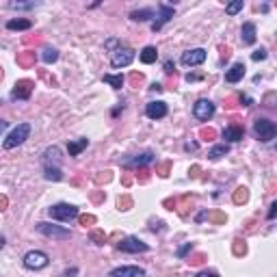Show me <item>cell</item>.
<instances>
[{
    "label": "cell",
    "mask_w": 277,
    "mask_h": 277,
    "mask_svg": "<svg viewBox=\"0 0 277 277\" xmlns=\"http://www.w3.org/2000/svg\"><path fill=\"white\" fill-rule=\"evenodd\" d=\"M254 134H256V138H258V141H262V143L273 141V138L277 136V126H275V122L266 120V117H258V120L254 122Z\"/></svg>",
    "instance_id": "6da1fadb"
},
{
    "label": "cell",
    "mask_w": 277,
    "mask_h": 277,
    "mask_svg": "<svg viewBox=\"0 0 277 277\" xmlns=\"http://www.w3.org/2000/svg\"><path fill=\"white\" fill-rule=\"evenodd\" d=\"M30 130H32L30 124H26V122L24 124H18V126L13 128L9 134H6V138L2 141V148L4 150H13V148H18V145H22L26 138L30 136Z\"/></svg>",
    "instance_id": "7a4b0ae2"
},
{
    "label": "cell",
    "mask_w": 277,
    "mask_h": 277,
    "mask_svg": "<svg viewBox=\"0 0 277 277\" xmlns=\"http://www.w3.org/2000/svg\"><path fill=\"white\" fill-rule=\"evenodd\" d=\"M48 214H50V219H54V221H72V219H76V216H78V208L74 206V204L61 202V204L50 206Z\"/></svg>",
    "instance_id": "3957f363"
},
{
    "label": "cell",
    "mask_w": 277,
    "mask_h": 277,
    "mask_svg": "<svg viewBox=\"0 0 277 277\" xmlns=\"http://www.w3.org/2000/svg\"><path fill=\"white\" fill-rule=\"evenodd\" d=\"M35 228H37L39 234L48 236V238H52V240H68L70 236H72V232H70L68 228L54 226V223H46V221H42V223H37Z\"/></svg>",
    "instance_id": "277c9868"
},
{
    "label": "cell",
    "mask_w": 277,
    "mask_h": 277,
    "mask_svg": "<svg viewBox=\"0 0 277 277\" xmlns=\"http://www.w3.org/2000/svg\"><path fill=\"white\" fill-rule=\"evenodd\" d=\"M154 160H156V154L152 150H148V152H141V154H132V156L122 158L120 164L126 169H136V167H148V164H152Z\"/></svg>",
    "instance_id": "5b68a950"
},
{
    "label": "cell",
    "mask_w": 277,
    "mask_h": 277,
    "mask_svg": "<svg viewBox=\"0 0 277 277\" xmlns=\"http://www.w3.org/2000/svg\"><path fill=\"white\" fill-rule=\"evenodd\" d=\"M24 266L30 268V271H42V268H46L50 264V256L46 252H39V249H32V252H28L22 258Z\"/></svg>",
    "instance_id": "8992f818"
},
{
    "label": "cell",
    "mask_w": 277,
    "mask_h": 277,
    "mask_svg": "<svg viewBox=\"0 0 277 277\" xmlns=\"http://www.w3.org/2000/svg\"><path fill=\"white\" fill-rule=\"evenodd\" d=\"M134 61V50L132 48H126V46H120L117 50L110 52V65L115 70H122V68H128L130 63Z\"/></svg>",
    "instance_id": "52a82bcc"
},
{
    "label": "cell",
    "mask_w": 277,
    "mask_h": 277,
    "mask_svg": "<svg viewBox=\"0 0 277 277\" xmlns=\"http://www.w3.org/2000/svg\"><path fill=\"white\" fill-rule=\"evenodd\" d=\"M117 249L124 254H145L150 252V245L143 242L141 238H136V236H126L124 240L117 242Z\"/></svg>",
    "instance_id": "ba28073f"
},
{
    "label": "cell",
    "mask_w": 277,
    "mask_h": 277,
    "mask_svg": "<svg viewBox=\"0 0 277 277\" xmlns=\"http://www.w3.org/2000/svg\"><path fill=\"white\" fill-rule=\"evenodd\" d=\"M214 104L206 100V98H202V100H197L193 104V117L195 120H200V122H210L214 117Z\"/></svg>",
    "instance_id": "9c48e42d"
},
{
    "label": "cell",
    "mask_w": 277,
    "mask_h": 277,
    "mask_svg": "<svg viewBox=\"0 0 277 277\" xmlns=\"http://www.w3.org/2000/svg\"><path fill=\"white\" fill-rule=\"evenodd\" d=\"M174 13H176V9H174V4H167V2H160L158 4V20H154L152 22V30H160L164 24L167 22H171V18H174Z\"/></svg>",
    "instance_id": "30bf717a"
},
{
    "label": "cell",
    "mask_w": 277,
    "mask_h": 277,
    "mask_svg": "<svg viewBox=\"0 0 277 277\" xmlns=\"http://www.w3.org/2000/svg\"><path fill=\"white\" fill-rule=\"evenodd\" d=\"M204 61H206V50L204 48L186 50V52H182V56H180V63L186 65V68H195V65H202Z\"/></svg>",
    "instance_id": "8fae6325"
},
{
    "label": "cell",
    "mask_w": 277,
    "mask_h": 277,
    "mask_svg": "<svg viewBox=\"0 0 277 277\" xmlns=\"http://www.w3.org/2000/svg\"><path fill=\"white\" fill-rule=\"evenodd\" d=\"M167 113H169V106L162 100H154L145 104V115L150 120H162V117H167Z\"/></svg>",
    "instance_id": "7c38bea8"
},
{
    "label": "cell",
    "mask_w": 277,
    "mask_h": 277,
    "mask_svg": "<svg viewBox=\"0 0 277 277\" xmlns=\"http://www.w3.org/2000/svg\"><path fill=\"white\" fill-rule=\"evenodd\" d=\"M32 91V82L30 80H20L11 91V100H28Z\"/></svg>",
    "instance_id": "4fadbf2b"
},
{
    "label": "cell",
    "mask_w": 277,
    "mask_h": 277,
    "mask_svg": "<svg viewBox=\"0 0 277 277\" xmlns=\"http://www.w3.org/2000/svg\"><path fill=\"white\" fill-rule=\"evenodd\" d=\"M108 277H145L141 266H117L108 273Z\"/></svg>",
    "instance_id": "5bb4252c"
},
{
    "label": "cell",
    "mask_w": 277,
    "mask_h": 277,
    "mask_svg": "<svg viewBox=\"0 0 277 277\" xmlns=\"http://www.w3.org/2000/svg\"><path fill=\"white\" fill-rule=\"evenodd\" d=\"M44 167H58V162H61V150L56 148V145H52L44 152Z\"/></svg>",
    "instance_id": "9a60e30c"
},
{
    "label": "cell",
    "mask_w": 277,
    "mask_h": 277,
    "mask_svg": "<svg viewBox=\"0 0 277 277\" xmlns=\"http://www.w3.org/2000/svg\"><path fill=\"white\" fill-rule=\"evenodd\" d=\"M245 63H234L232 68H230L228 72H226V82H230V84H234V82H238V80H242V76H245Z\"/></svg>",
    "instance_id": "2e32d148"
},
{
    "label": "cell",
    "mask_w": 277,
    "mask_h": 277,
    "mask_svg": "<svg viewBox=\"0 0 277 277\" xmlns=\"http://www.w3.org/2000/svg\"><path fill=\"white\" fill-rule=\"evenodd\" d=\"M256 24L254 22H245L242 24V28H240V42L242 46H254L256 44Z\"/></svg>",
    "instance_id": "e0dca14e"
},
{
    "label": "cell",
    "mask_w": 277,
    "mask_h": 277,
    "mask_svg": "<svg viewBox=\"0 0 277 277\" xmlns=\"http://www.w3.org/2000/svg\"><path fill=\"white\" fill-rule=\"evenodd\" d=\"M242 136H245V130H242V126H236V124H232V126H228L223 130V138H226L228 143H238V141H242Z\"/></svg>",
    "instance_id": "ac0fdd59"
},
{
    "label": "cell",
    "mask_w": 277,
    "mask_h": 277,
    "mask_svg": "<svg viewBox=\"0 0 277 277\" xmlns=\"http://www.w3.org/2000/svg\"><path fill=\"white\" fill-rule=\"evenodd\" d=\"M156 58H158V50H156V46H145V48L138 52V61L145 63V65H152V63H156Z\"/></svg>",
    "instance_id": "d6986e66"
},
{
    "label": "cell",
    "mask_w": 277,
    "mask_h": 277,
    "mask_svg": "<svg viewBox=\"0 0 277 277\" xmlns=\"http://www.w3.org/2000/svg\"><path fill=\"white\" fill-rule=\"evenodd\" d=\"M152 18H154V9H152V6L130 11V20H134V22H148V20H152Z\"/></svg>",
    "instance_id": "ffe728a7"
},
{
    "label": "cell",
    "mask_w": 277,
    "mask_h": 277,
    "mask_svg": "<svg viewBox=\"0 0 277 277\" xmlns=\"http://www.w3.org/2000/svg\"><path fill=\"white\" fill-rule=\"evenodd\" d=\"M6 28H9V30H30L32 22H30V20H24V18L9 20V22H6Z\"/></svg>",
    "instance_id": "44dd1931"
},
{
    "label": "cell",
    "mask_w": 277,
    "mask_h": 277,
    "mask_svg": "<svg viewBox=\"0 0 277 277\" xmlns=\"http://www.w3.org/2000/svg\"><path fill=\"white\" fill-rule=\"evenodd\" d=\"M230 154V145L228 143H221V145H214V148L208 150V158L210 160H219V158L228 156Z\"/></svg>",
    "instance_id": "7402d4cb"
},
{
    "label": "cell",
    "mask_w": 277,
    "mask_h": 277,
    "mask_svg": "<svg viewBox=\"0 0 277 277\" xmlns=\"http://www.w3.org/2000/svg\"><path fill=\"white\" fill-rule=\"evenodd\" d=\"M87 145H89V138H78V141H70V143H68L70 156H80V152L87 150Z\"/></svg>",
    "instance_id": "603a6c76"
},
{
    "label": "cell",
    "mask_w": 277,
    "mask_h": 277,
    "mask_svg": "<svg viewBox=\"0 0 277 277\" xmlns=\"http://www.w3.org/2000/svg\"><path fill=\"white\" fill-rule=\"evenodd\" d=\"M44 178L50 182H58L63 180V171L61 167H44Z\"/></svg>",
    "instance_id": "cb8c5ba5"
},
{
    "label": "cell",
    "mask_w": 277,
    "mask_h": 277,
    "mask_svg": "<svg viewBox=\"0 0 277 277\" xmlns=\"http://www.w3.org/2000/svg\"><path fill=\"white\" fill-rule=\"evenodd\" d=\"M102 80L108 82L113 89H122V87H124V76H122V74H117V76H115V74H104Z\"/></svg>",
    "instance_id": "d4e9b609"
},
{
    "label": "cell",
    "mask_w": 277,
    "mask_h": 277,
    "mask_svg": "<svg viewBox=\"0 0 277 277\" xmlns=\"http://www.w3.org/2000/svg\"><path fill=\"white\" fill-rule=\"evenodd\" d=\"M56 58H58V50L56 48H44V52H42V61L44 63H54L56 61Z\"/></svg>",
    "instance_id": "484cf974"
},
{
    "label": "cell",
    "mask_w": 277,
    "mask_h": 277,
    "mask_svg": "<svg viewBox=\"0 0 277 277\" xmlns=\"http://www.w3.org/2000/svg\"><path fill=\"white\" fill-rule=\"evenodd\" d=\"M242 6H245V2H242V0H234V2H230L226 6V13H228V16H236L238 11H242Z\"/></svg>",
    "instance_id": "4316f807"
},
{
    "label": "cell",
    "mask_w": 277,
    "mask_h": 277,
    "mask_svg": "<svg viewBox=\"0 0 277 277\" xmlns=\"http://www.w3.org/2000/svg\"><path fill=\"white\" fill-rule=\"evenodd\" d=\"M37 2H9V9H18V11H26V9H35Z\"/></svg>",
    "instance_id": "83f0119b"
},
{
    "label": "cell",
    "mask_w": 277,
    "mask_h": 277,
    "mask_svg": "<svg viewBox=\"0 0 277 277\" xmlns=\"http://www.w3.org/2000/svg\"><path fill=\"white\" fill-rule=\"evenodd\" d=\"M188 252H193V242H186V245H182V247L176 252V256H178V258H184V256H186Z\"/></svg>",
    "instance_id": "f1b7e54d"
},
{
    "label": "cell",
    "mask_w": 277,
    "mask_h": 277,
    "mask_svg": "<svg viewBox=\"0 0 277 277\" xmlns=\"http://www.w3.org/2000/svg\"><path fill=\"white\" fill-rule=\"evenodd\" d=\"M266 56H268V54H266V50H264V48H258V50H256L254 54H252L254 61H264Z\"/></svg>",
    "instance_id": "f546056e"
},
{
    "label": "cell",
    "mask_w": 277,
    "mask_h": 277,
    "mask_svg": "<svg viewBox=\"0 0 277 277\" xmlns=\"http://www.w3.org/2000/svg\"><path fill=\"white\" fill-rule=\"evenodd\" d=\"M234 200L238 202V204H240V202H245V200H247V190H245V188H238V193H236Z\"/></svg>",
    "instance_id": "4dcf8cb0"
},
{
    "label": "cell",
    "mask_w": 277,
    "mask_h": 277,
    "mask_svg": "<svg viewBox=\"0 0 277 277\" xmlns=\"http://www.w3.org/2000/svg\"><path fill=\"white\" fill-rule=\"evenodd\" d=\"M275 214H277V202H273V204H271V208H268V214H266V216H268V221H273V219H275Z\"/></svg>",
    "instance_id": "1f68e13d"
},
{
    "label": "cell",
    "mask_w": 277,
    "mask_h": 277,
    "mask_svg": "<svg viewBox=\"0 0 277 277\" xmlns=\"http://www.w3.org/2000/svg\"><path fill=\"white\" fill-rule=\"evenodd\" d=\"M195 277H219V273L216 271H200Z\"/></svg>",
    "instance_id": "d6a6232c"
},
{
    "label": "cell",
    "mask_w": 277,
    "mask_h": 277,
    "mask_svg": "<svg viewBox=\"0 0 277 277\" xmlns=\"http://www.w3.org/2000/svg\"><path fill=\"white\" fill-rule=\"evenodd\" d=\"M91 238H94V240H98V245H102V242H104V234H100V232H94V234H91Z\"/></svg>",
    "instance_id": "836d02e7"
},
{
    "label": "cell",
    "mask_w": 277,
    "mask_h": 277,
    "mask_svg": "<svg viewBox=\"0 0 277 277\" xmlns=\"http://www.w3.org/2000/svg\"><path fill=\"white\" fill-rule=\"evenodd\" d=\"M164 72H167V74H171V72H176V65L171 63V61H164Z\"/></svg>",
    "instance_id": "e575fe53"
},
{
    "label": "cell",
    "mask_w": 277,
    "mask_h": 277,
    "mask_svg": "<svg viewBox=\"0 0 277 277\" xmlns=\"http://www.w3.org/2000/svg\"><path fill=\"white\" fill-rule=\"evenodd\" d=\"M240 102H245V106H252V98H249V96H240Z\"/></svg>",
    "instance_id": "d590c367"
},
{
    "label": "cell",
    "mask_w": 277,
    "mask_h": 277,
    "mask_svg": "<svg viewBox=\"0 0 277 277\" xmlns=\"http://www.w3.org/2000/svg\"><path fill=\"white\" fill-rule=\"evenodd\" d=\"M200 78H202V76H197V74H188L186 80H188V82H195V80H200Z\"/></svg>",
    "instance_id": "8d00e7d4"
},
{
    "label": "cell",
    "mask_w": 277,
    "mask_h": 277,
    "mask_svg": "<svg viewBox=\"0 0 277 277\" xmlns=\"http://www.w3.org/2000/svg\"><path fill=\"white\" fill-rule=\"evenodd\" d=\"M150 89H152V91H160V89H162V84H160V82H154Z\"/></svg>",
    "instance_id": "74e56055"
},
{
    "label": "cell",
    "mask_w": 277,
    "mask_h": 277,
    "mask_svg": "<svg viewBox=\"0 0 277 277\" xmlns=\"http://www.w3.org/2000/svg\"><path fill=\"white\" fill-rule=\"evenodd\" d=\"M91 221H94V216H82V223H84V226H87V223H91Z\"/></svg>",
    "instance_id": "f35d334b"
},
{
    "label": "cell",
    "mask_w": 277,
    "mask_h": 277,
    "mask_svg": "<svg viewBox=\"0 0 277 277\" xmlns=\"http://www.w3.org/2000/svg\"><path fill=\"white\" fill-rule=\"evenodd\" d=\"M4 128H6V122H4V120H0V132H2Z\"/></svg>",
    "instance_id": "ab89813d"
},
{
    "label": "cell",
    "mask_w": 277,
    "mask_h": 277,
    "mask_svg": "<svg viewBox=\"0 0 277 277\" xmlns=\"http://www.w3.org/2000/svg\"><path fill=\"white\" fill-rule=\"evenodd\" d=\"M4 247V238H2V236H0V249H2Z\"/></svg>",
    "instance_id": "60d3db41"
}]
</instances>
